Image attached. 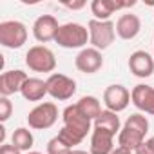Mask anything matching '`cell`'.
Returning <instances> with one entry per match:
<instances>
[{"mask_svg":"<svg viewBox=\"0 0 154 154\" xmlns=\"http://www.w3.org/2000/svg\"><path fill=\"white\" fill-rule=\"evenodd\" d=\"M149 132V120L147 116L136 112L131 114L127 118V122L123 123L120 134H118V147H125L129 150H136L143 141H145V134Z\"/></svg>","mask_w":154,"mask_h":154,"instance_id":"cell-1","label":"cell"},{"mask_svg":"<svg viewBox=\"0 0 154 154\" xmlns=\"http://www.w3.org/2000/svg\"><path fill=\"white\" fill-rule=\"evenodd\" d=\"M54 42L63 49H85V44L89 42V29L76 22L62 24Z\"/></svg>","mask_w":154,"mask_h":154,"instance_id":"cell-2","label":"cell"},{"mask_svg":"<svg viewBox=\"0 0 154 154\" xmlns=\"http://www.w3.org/2000/svg\"><path fill=\"white\" fill-rule=\"evenodd\" d=\"M89 29V44L98 49V51H105L107 47H111V44L116 38V24L112 20H89L87 24Z\"/></svg>","mask_w":154,"mask_h":154,"instance_id":"cell-3","label":"cell"},{"mask_svg":"<svg viewBox=\"0 0 154 154\" xmlns=\"http://www.w3.org/2000/svg\"><path fill=\"white\" fill-rule=\"evenodd\" d=\"M26 65L35 72H51L56 69V56L45 45H33L26 53Z\"/></svg>","mask_w":154,"mask_h":154,"instance_id":"cell-4","label":"cell"},{"mask_svg":"<svg viewBox=\"0 0 154 154\" xmlns=\"http://www.w3.org/2000/svg\"><path fill=\"white\" fill-rule=\"evenodd\" d=\"M27 42V27L20 20L0 22V44L8 49H20Z\"/></svg>","mask_w":154,"mask_h":154,"instance_id":"cell-5","label":"cell"},{"mask_svg":"<svg viewBox=\"0 0 154 154\" xmlns=\"http://www.w3.org/2000/svg\"><path fill=\"white\" fill-rule=\"evenodd\" d=\"M58 120V107L53 102H44L38 103L35 109L29 111L27 114V123L35 131H45L51 129Z\"/></svg>","mask_w":154,"mask_h":154,"instance_id":"cell-6","label":"cell"},{"mask_svg":"<svg viewBox=\"0 0 154 154\" xmlns=\"http://www.w3.org/2000/svg\"><path fill=\"white\" fill-rule=\"evenodd\" d=\"M62 118H63V127L72 131L76 136H80L82 140H85L87 132H91V127H93V120H89L78 107L74 105H67L62 112Z\"/></svg>","mask_w":154,"mask_h":154,"instance_id":"cell-7","label":"cell"},{"mask_svg":"<svg viewBox=\"0 0 154 154\" xmlns=\"http://www.w3.org/2000/svg\"><path fill=\"white\" fill-rule=\"evenodd\" d=\"M45 82H47V94L58 102H65L72 98V94L76 93V82L62 72L49 74V78Z\"/></svg>","mask_w":154,"mask_h":154,"instance_id":"cell-8","label":"cell"},{"mask_svg":"<svg viewBox=\"0 0 154 154\" xmlns=\"http://www.w3.org/2000/svg\"><path fill=\"white\" fill-rule=\"evenodd\" d=\"M103 103L109 111L112 112H122L129 107L131 103V93L127 87L120 85V84H112L103 91Z\"/></svg>","mask_w":154,"mask_h":154,"instance_id":"cell-9","label":"cell"},{"mask_svg":"<svg viewBox=\"0 0 154 154\" xmlns=\"http://www.w3.org/2000/svg\"><path fill=\"white\" fill-rule=\"evenodd\" d=\"M74 65L80 72L84 74H94L103 67V56L102 51L94 49V47H85L82 49L74 58Z\"/></svg>","mask_w":154,"mask_h":154,"instance_id":"cell-10","label":"cell"},{"mask_svg":"<svg viewBox=\"0 0 154 154\" xmlns=\"http://www.w3.org/2000/svg\"><path fill=\"white\" fill-rule=\"evenodd\" d=\"M29 76L22 71V69H11V71H4L0 74V96L9 98L15 93H20L26 80Z\"/></svg>","mask_w":154,"mask_h":154,"instance_id":"cell-11","label":"cell"},{"mask_svg":"<svg viewBox=\"0 0 154 154\" xmlns=\"http://www.w3.org/2000/svg\"><path fill=\"white\" fill-rule=\"evenodd\" d=\"M58 29H60V24L53 15H42L33 24V36L40 44H47L56 38Z\"/></svg>","mask_w":154,"mask_h":154,"instance_id":"cell-12","label":"cell"},{"mask_svg":"<svg viewBox=\"0 0 154 154\" xmlns=\"http://www.w3.org/2000/svg\"><path fill=\"white\" fill-rule=\"evenodd\" d=\"M131 102L138 111L154 116V87L152 85H147V84L134 85V89L131 91Z\"/></svg>","mask_w":154,"mask_h":154,"instance_id":"cell-13","label":"cell"},{"mask_svg":"<svg viewBox=\"0 0 154 154\" xmlns=\"http://www.w3.org/2000/svg\"><path fill=\"white\" fill-rule=\"evenodd\" d=\"M129 71L138 78H149L154 72V56H150L147 51H134L129 56Z\"/></svg>","mask_w":154,"mask_h":154,"instance_id":"cell-14","label":"cell"},{"mask_svg":"<svg viewBox=\"0 0 154 154\" xmlns=\"http://www.w3.org/2000/svg\"><path fill=\"white\" fill-rule=\"evenodd\" d=\"M136 2H118V0H93L91 2V13L96 20H111V15H114L120 9L132 8Z\"/></svg>","mask_w":154,"mask_h":154,"instance_id":"cell-15","label":"cell"},{"mask_svg":"<svg viewBox=\"0 0 154 154\" xmlns=\"http://www.w3.org/2000/svg\"><path fill=\"white\" fill-rule=\"evenodd\" d=\"M140 31H141V20L138 15L125 13L120 15V18L116 20V35L122 40H132L140 35Z\"/></svg>","mask_w":154,"mask_h":154,"instance_id":"cell-16","label":"cell"},{"mask_svg":"<svg viewBox=\"0 0 154 154\" xmlns=\"http://www.w3.org/2000/svg\"><path fill=\"white\" fill-rule=\"evenodd\" d=\"M114 150V136L107 131L93 127L91 134V154H111Z\"/></svg>","mask_w":154,"mask_h":154,"instance_id":"cell-17","label":"cell"},{"mask_svg":"<svg viewBox=\"0 0 154 154\" xmlns=\"http://www.w3.org/2000/svg\"><path fill=\"white\" fill-rule=\"evenodd\" d=\"M20 94L27 100V102H40L45 94H47V82L40 80V78H27Z\"/></svg>","mask_w":154,"mask_h":154,"instance_id":"cell-18","label":"cell"},{"mask_svg":"<svg viewBox=\"0 0 154 154\" xmlns=\"http://www.w3.org/2000/svg\"><path fill=\"white\" fill-rule=\"evenodd\" d=\"M93 127L102 129V131H107V132H111L112 136H116V134H120V131H122L120 116H118L116 112L105 109V111H102V114L93 122Z\"/></svg>","mask_w":154,"mask_h":154,"instance_id":"cell-19","label":"cell"},{"mask_svg":"<svg viewBox=\"0 0 154 154\" xmlns=\"http://www.w3.org/2000/svg\"><path fill=\"white\" fill-rule=\"evenodd\" d=\"M11 143H13L18 150H22V152H29L31 147H33V143H35L33 132H31L27 127H18V129H15L13 134H11Z\"/></svg>","mask_w":154,"mask_h":154,"instance_id":"cell-20","label":"cell"},{"mask_svg":"<svg viewBox=\"0 0 154 154\" xmlns=\"http://www.w3.org/2000/svg\"><path fill=\"white\" fill-rule=\"evenodd\" d=\"M76 107L93 122L102 114V103H100V100L96 96H82L78 102H76Z\"/></svg>","mask_w":154,"mask_h":154,"instance_id":"cell-21","label":"cell"},{"mask_svg":"<svg viewBox=\"0 0 154 154\" xmlns=\"http://www.w3.org/2000/svg\"><path fill=\"white\" fill-rule=\"evenodd\" d=\"M56 136H58V138L67 145V147H71V149H74L76 145H80V143L84 141L80 136H76L72 131H69V129H65V127H62V129L58 131V134H56Z\"/></svg>","mask_w":154,"mask_h":154,"instance_id":"cell-22","label":"cell"},{"mask_svg":"<svg viewBox=\"0 0 154 154\" xmlns=\"http://www.w3.org/2000/svg\"><path fill=\"white\" fill-rule=\"evenodd\" d=\"M72 149L71 147H67L58 136H54V138H51L49 141H47V154H69Z\"/></svg>","mask_w":154,"mask_h":154,"instance_id":"cell-23","label":"cell"},{"mask_svg":"<svg viewBox=\"0 0 154 154\" xmlns=\"http://www.w3.org/2000/svg\"><path fill=\"white\" fill-rule=\"evenodd\" d=\"M11 114H13V103H11V100L9 98H6V96H0V122H8L9 118H11Z\"/></svg>","mask_w":154,"mask_h":154,"instance_id":"cell-24","label":"cell"},{"mask_svg":"<svg viewBox=\"0 0 154 154\" xmlns=\"http://www.w3.org/2000/svg\"><path fill=\"white\" fill-rule=\"evenodd\" d=\"M134 154H154V141H152V138L145 140V141L134 150Z\"/></svg>","mask_w":154,"mask_h":154,"instance_id":"cell-25","label":"cell"},{"mask_svg":"<svg viewBox=\"0 0 154 154\" xmlns=\"http://www.w3.org/2000/svg\"><path fill=\"white\" fill-rule=\"evenodd\" d=\"M0 154H22V150H18L13 143H4L0 145Z\"/></svg>","mask_w":154,"mask_h":154,"instance_id":"cell-26","label":"cell"},{"mask_svg":"<svg viewBox=\"0 0 154 154\" xmlns=\"http://www.w3.org/2000/svg\"><path fill=\"white\" fill-rule=\"evenodd\" d=\"M63 6L72 9V11H76V9H84L87 6V2H84V0H80V2H63Z\"/></svg>","mask_w":154,"mask_h":154,"instance_id":"cell-27","label":"cell"},{"mask_svg":"<svg viewBox=\"0 0 154 154\" xmlns=\"http://www.w3.org/2000/svg\"><path fill=\"white\" fill-rule=\"evenodd\" d=\"M111 154H132V150H129V149H125V147H116Z\"/></svg>","mask_w":154,"mask_h":154,"instance_id":"cell-28","label":"cell"},{"mask_svg":"<svg viewBox=\"0 0 154 154\" xmlns=\"http://www.w3.org/2000/svg\"><path fill=\"white\" fill-rule=\"evenodd\" d=\"M6 143V129L4 125H0V145H4Z\"/></svg>","mask_w":154,"mask_h":154,"instance_id":"cell-29","label":"cell"},{"mask_svg":"<svg viewBox=\"0 0 154 154\" xmlns=\"http://www.w3.org/2000/svg\"><path fill=\"white\" fill-rule=\"evenodd\" d=\"M69 154H91V152H87V150H80V149H72Z\"/></svg>","mask_w":154,"mask_h":154,"instance_id":"cell-30","label":"cell"},{"mask_svg":"<svg viewBox=\"0 0 154 154\" xmlns=\"http://www.w3.org/2000/svg\"><path fill=\"white\" fill-rule=\"evenodd\" d=\"M26 154H42V152H36V150H29V152H26Z\"/></svg>","mask_w":154,"mask_h":154,"instance_id":"cell-31","label":"cell"}]
</instances>
